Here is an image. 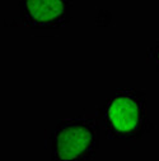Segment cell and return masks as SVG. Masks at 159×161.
Segmentation results:
<instances>
[{
	"label": "cell",
	"mask_w": 159,
	"mask_h": 161,
	"mask_svg": "<svg viewBox=\"0 0 159 161\" xmlns=\"http://www.w3.org/2000/svg\"><path fill=\"white\" fill-rule=\"evenodd\" d=\"M73 0H21L19 17L31 30H59L71 18Z\"/></svg>",
	"instance_id": "3"
},
{
	"label": "cell",
	"mask_w": 159,
	"mask_h": 161,
	"mask_svg": "<svg viewBox=\"0 0 159 161\" xmlns=\"http://www.w3.org/2000/svg\"><path fill=\"white\" fill-rule=\"evenodd\" d=\"M101 127L89 115L60 120L49 137L50 156L56 161H87L97 156Z\"/></svg>",
	"instance_id": "2"
},
{
	"label": "cell",
	"mask_w": 159,
	"mask_h": 161,
	"mask_svg": "<svg viewBox=\"0 0 159 161\" xmlns=\"http://www.w3.org/2000/svg\"><path fill=\"white\" fill-rule=\"evenodd\" d=\"M101 116L111 139L137 141L153 129L146 115L145 93L134 88L116 91L106 101Z\"/></svg>",
	"instance_id": "1"
},
{
	"label": "cell",
	"mask_w": 159,
	"mask_h": 161,
	"mask_svg": "<svg viewBox=\"0 0 159 161\" xmlns=\"http://www.w3.org/2000/svg\"><path fill=\"white\" fill-rule=\"evenodd\" d=\"M146 59L150 63H153V65L155 67V70L159 72V40L151 47H149L146 53Z\"/></svg>",
	"instance_id": "4"
}]
</instances>
